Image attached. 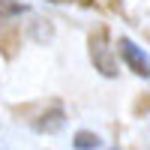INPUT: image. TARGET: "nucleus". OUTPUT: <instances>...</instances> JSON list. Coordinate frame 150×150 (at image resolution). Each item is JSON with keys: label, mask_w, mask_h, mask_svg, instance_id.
<instances>
[{"label": "nucleus", "mask_w": 150, "mask_h": 150, "mask_svg": "<svg viewBox=\"0 0 150 150\" xmlns=\"http://www.w3.org/2000/svg\"><path fill=\"white\" fill-rule=\"evenodd\" d=\"M90 60H93V69H99L105 78L117 75V57L111 54V45L105 42V30L90 36Z\"/></svg>", "instance_id": "obj_1"}, {"label": "nucleus", "mask_w": 150, "mask_h": 150, "mask_svg": "<svg viewBox=\"0 0 150 150\" xmlns=\"http://www.w3.org/2000/svg\"><path fill=\"white\" fill-rule=\"evenodd\" d=\"M117 51L123 57V63H126L135 75H141V78H150V57L141 45H135L129 36H120L117 39Z\"/></svg>", "instance_id": "obj_2"}, {"label": "nucleus", "mask_w": 150, "mask_h": 150, "mask_svg": "<svg viewBox=\"0 0 150 150\" xmlns=\"http://www.w3.org/2000/svg\"><path fill=\"white\" fill-rule=\"evenodd\" d=\"M63 123H66V114H63V108H51V111H45V114H39V120L33 123L36 132H45V135H54L63 129Z\"/></svg>", "instance_id": "obj_3"}, {"label": "nucleus", "mask_w": 150, "mask_h": 150, "mask_svg": "<svg viewBox=\"0 0 150 150\" xmlns=\"http://www.w3.org/2000/svg\"><path fill=\"white\" fill-rule=\"evenodd\" d=\"M72 147L75 150H99L102 147V138H99L96 132H87V129H78L72 138Z\"/></svg>", "instance_id": "obj_4"}, {"label": "nucleus", "mask_w": 150, "mask_h": 150, "mask_svg": "<svg viewBox=\"0 0 150 150\" xmlns=\"http://www.w3.org/2000/svg\"><path fill=\"white\" fill-rule=\"evenodd\" d=\"M27 15V6L21 3V0H0V18H21Z\"/></svg>", "instance_id": "obj_5"}, {"label": "nucleus", "mask_w": 150, "mask_h": 150, "mask_svg": "<svg viewBox=\"0 0 150 150\" xmlns=\"http://www.w3.org/2000/svg\"><path fill=\"white\" fill-rule=\"evenodd\" d=\"M45 3H66V0H45Z\"/></svg>", "instance_id": "obj_6"}, {"label": "nucleus", "mask_w": 150, "mask_h": 150, "mask_svg": "<svg viewBox=\"0 0 150 150\" xmlns=\"http://www.w3.org/2000/svg\"><path fill=\"white\" fill-rule=\"evenodd\" d=\"M114 150H117V147H114Z\"/></svg>", "instance_id": "obj_7"}]
</instances>
